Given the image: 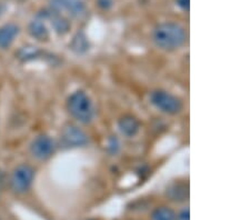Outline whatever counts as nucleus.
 <instances>
[{"instance_id": "f257e3e1", "label": "nucleus", "mask_w": 250, "mask_h": 220, "mask_svg": "<svg viewBox=\"0 0 250 220\" xmlns=\"http://www.w3.org/2000/svg\"><path fill=\"white\" fill-rule=\"evenodd\" d=\"M152 41L160 50L172 53L179 50L187 42L186 28L178 22L165 21L158 23L152 30Z\"/></svg>"}, {"instance_id": "f03ea898", "label": "nucleus", "mask_w": 250, "mask_h": 220, "mask_svg": "<svg viewBox=\"0 0 250 220\" xmlns=\"http://www.w3.org/2000/svg\"><path fill=\"white\" fill-rule=\"evenodd\" d=\"M66 108L70 117L80 125H89L95 118L94 103L83 90L72 93L67 99Z\"/></svg>"}, {"instance_id": "7ed1b4c3", "label": "nucleus", "mask_w": 250, "mask_h": 220, "mask_svg": "<svg viewBox=\"0 0 250 220\" xmlns=\"http://www.w3.org/2000/svg\"><path fill=\"white\" fill-rule=\"evenodd\" d=\"M149 101L160 113L169 116L178 115L183 110L181 100L167 90L157 89L151 91L149 95Z\"/></svg>"}, {"instance_id": "20e7f679", "label": "nucleus", "mask_w": 250, "mask_h": 220, "mask_svg": "<svg viewBox=\"0 0 250 220\" xmlns=\"http://www.w3.org/2000/svg\"><path fill=\"white\" fill-rule=\"evenodd\" d=\"M89 141V136L77 123H67L60 131L59 145L64 149H76V148L86 147Z\"/></svg>"}, {"instance_id": "39448f33", "label": "nucleus", "mask_w": 250, "mask_h": 220, "mask_svg": "<svg viewBox=\"0 0 250 220\" xmlns=\"http://www.w3.org/2000/svg\"><path fill=\"white\" fill-rule=\"evenodd\" d=\"M36 177L34 167L26 163H21L14 168L9 178V185L15 194L22 195L30 189Z\"/></svg>"}, {"instance_id": "423d86ee", "label": "nucleus", "mask_w": 250, "mask_h": 220, "mask_svg": "<svg viewBox=\"0 0 250 220\" xmlns=\"http://www.w3.org/2000/svg\"><path fill=\"white\" fill-rule=\"evenodd\" d=\"M50 9L76 20H83L88 15L83 0H50Z\"/></svg>"}, {"instance_id": "0eeeda50", "label": "nucleus", "mask_w": 250, "mask_h": 220, "mask_svg": "<svg viewBox=\"0 0 250 220\" xmlns=\"http://www.w3.org/2000/svg\"><path fill=\"white\" fill-rule=\"evenodd\" d=\"M56 149H57V143L50 136L46 134H42L34 138L29 147L31 156L39 161H45L51 158L56 153Z\"/></svg>"}, {"instance_id": "6e6552de", "label": "nucleus", "mask_w": 250, "mask_h": 220, "mask_svg": "<svg viewBox=\"0 0 250 220\" xmlns=\"http://www.w3.org/2000/svg\"><path fill=\"white\" fill-rule=\"evenodd\" d=\"M42 16L46 20H48V21H50V25L56 34L63 36L69 33L71 23L70 19L67 18L66 16L59 14L57 11L51 10L50 8L47 11H45V13L42 14Z\"/></svg>"}, {"instance_id": "1a4fd4ad", "label": "nucleus", "mask_w": 250, "mask_h": 220, "mask_svg": "<svg viewBox=\"0 0 250 220\" xmlns=\"http://www.w3.org/2000/svg\"><path fill=\"white\" fill-rule=\"evenodd\" d=\"M165 195L175 203H184L189 199V185L186 181H172L166 188Z\"/></svg>"}, {"instance_id": "9d476101", "label": "nucleus", "mask_w": 250, "mask_h": 220, "mask_svg": "<svg viewBox=\"0 0 250 220\" xmlns=\"http://www.w3.org/2000/svg\"><path fill=\"white\" fill-rule=\"evenodd\" d=\"M118 129L124 137L134 138L140 131V121L132 115H125L117 122Z\"/></svg>"}, {"instance_id": "9b49d317", "label": "nucleus", "mask_w": 250, "mask_h": 220, "mask_svg": "<svg viewBox=\"0 0 250 220\" xmlns=\"http://www.w3.org/2000/svg\"><path fill=\"white\" fill-rule=\"evenodd\" d=\"M28 33L32 38L38 40V41H46V40L49 39V29L46 25V19L42 17V14H39L37 17L29 22Z\"/></svg>"}, {"instance_id": "f8f14e48", "label": "nucleus", "mask_w": 250, "mask_h": 220, "mask_svg": "<svg viewBox=\"0 0 250 220\" xmlns=\"http://www.w3.org/2000/svg\"><path fill=\"white\" fill-rule=\"evenodd\" d=\"M19 33V26L14 22L6 23V25L0 27V49H7L13 45Z\"/></svg>"}, {"instance_id": "ddd939ff", "label": "nucleus", "mask_w": 250, "mask_h": 220, "mask_svg": "<svg viewBox=\"0 0 250 220\" xmlns=\"http://www.w3.org/2000/svg\"><path fill=\"white\" fill-rule=\"evenodd\" d=\"M175 210L167 206L157 207L150 214V220H175Z\"/></svg>"}, {"instance_id": "4468645a", "label": "nucleus", "mask_w": 250, "mask_h": 220, "mask_svg": "<svg viewBox=\"0 0 250 220\" xmlns=\"http://www.w3.org/2000/svg\"><path fill=\"white\" fill-rule=\"evenodd\" d=\"M71 49L76 51L77 54H82L83 51L88 49V40L87 37L83 34H77L72 38V41L70 43Z\"/></svg>"}, {"instance_id": "2eb2a0df", "label": "nucleus", "mask_w": 250, "mask_h": 220, "mask_svg": "<svg viewBox=\"0 0 250 220\" xmlns=\"http://www.w3.org/2000/svg\"><path fill=\"white\" fill-rule=\"evenodd\" d=\"M175 220H190V211L188 207H185L178 214H176Z\"/></svg>"}, {"instance_id": "dca6fc26", "label": "nucleus", "mask_w": 250, "mask_h": 220, "mask_svg": "<svg viewBox=\"0 0 250 220\" xmlns=\"http://www.w3.org/2000/svg\"><path fill=\"white\" fill-rule=\"evenodd\" d=\"M112 0H97V5L99 8H102L103 10H108L112 7Z\"/></svg>"}, {"instance_id": "f3484780", "label": "nucleus", "mask_w": 250, "mask_h": 220, "mask_svg": "<svg viewBox=\"0 0 250 220\" xmlns=\"http://www.w3.org/2000/svg\"><path fill=\"white\" fill-rule=\"evenodd\" d=\"M176 5L178 6L180 9L188 11L189 7H190V0H176Z\"/></svg>"}, {"instance_id": "a211bd4d", "label": "nucleus", "mask_w": 250, "mask_h": 220, "mask_svg": "<svg viewBox=\"0 0 250 220\" xmlns=\"http://www.w3.org/2000/svg\"><path fill=\"white\" fill-rule=\"evenodd\" d=\"M90 220H92V219H90Z\"/></svg>"}]
</instances>
